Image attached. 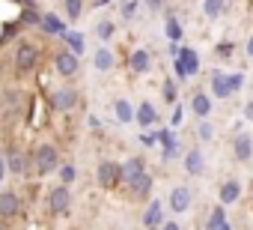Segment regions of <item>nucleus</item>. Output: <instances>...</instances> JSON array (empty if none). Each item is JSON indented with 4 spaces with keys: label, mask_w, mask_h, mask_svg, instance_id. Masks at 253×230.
<instances>
[{
    "label": "nucleus",
    "mask_w": 253,
    "mask_h": 230,
    "mask_svg": "<svg viewBox=\"0 0 253 230\" xmlns=\"http://www.w3.org/2000/svg\"><path fill=\"white\" fill-rule=\"evenodd\" d=\"M60 168V150L54 144H39L33 153V173L36 176H51Z\"/></svg>",
    "instance_id": "nucleus-1"
},
{
    "label": "nucleus",
    "mask_w": 253,
    "mask_h": 230,
    "mask_svg": "<svg viewBox=\"0 0 253 230\" xmlns=\"http://www.w3.org/2000/svg\"><path fill=\"white\" fill-rule=\"evenodd\" d=\"M45 203H48V212H51V215H66L69 206H72V185H63V182H60V185L48 188Z\"/></svg>",
    "instance_id": "nucleus-2"
},
{
    "label": "nucleus",
    "mask_w": 253,
    "mask_h": 230,
    "mask_svg": "<svg viewBox=\"0 0 253 230\" xmlns=\"http://www.w3.org/2000/svg\"><path fill=\"white\" fill-rule=\"evenodd\" d=\"M36 63H39V48L30 45V42H18V48H15V69L21 75H27V72L36 69Z\"/></svg>",
    "instance_id": "nucleus-3"
},
{
    "label": "nucleus",
    "mask_w": 253,
    "mask_h": 230,
    "mask_svg": "<svg viewBox=\"0 0 253 230\" xmlns=\"http://www.w3.org/2000/svg\"><path fill=\"white\" fill-rule=\"evenodd\" d=\"M54 69L63 75V78H75L78 69H81V54H75L72 48H63L54 54Z\"/></svg>",
    "instance_id": "nucleus-4"
},
{
    "label": "nucleus",
    "mask_w": 253,
    "mask_h": 230,
    "mask_svg": "<svg viewBox=\"0 0 253 230\" xmlns=\"http://www.w3.org/2000/svg\"><path fill=\"white\" fill-rule=\"evenodd\" d=\"M33 171V159L24 153V150H9L6 153V173L12 176H27Z\"/></svg>",
    "instance_id": "nucleus-5"
},
{
    "label": "nucleus",
    "mask_w": 253,
    "mask_h": 230,
    "mask_svg": "<svg viewBox=\"0 0 253 230\" xmlns=\"http://www.w3.org/2000/svg\"><path fill=\"white\" fill-rule=\"evenodd\" d=\"M48 102H51V108H54V111L69 114V111L78 105V93H75L72 87H60V90H54V93H51V99H48Z\"/></svg>",
    "instance_id": "nucleus-6"
},
{
    "label": "nucleus",
    "mask_w": 253,
    "mask_h": 230,
    "mask_svg": "<svg viewBox=\"0 0 253 230\" xmlns=\"http://www.w3.org/2000/svg\"><path fill=\"white\" fill-rule=\"evenodd\" d=\"M191 203H194V194H191V188H188V185H176V188L170 191V197H167V206H170L176 215L188 212V209H191Z\"/></svg>",
    "instance_id": "nucleus-7"
},
{
    "label": "nucleus",
    "mask_w": 253,
    "mask_h": 230,
    "mask_svg": "<svg viewBox=\"0 0 253 230\" xmlns=\"http://www.w3.org/2000/svg\"><path fill=\"white\" fill-rule=\"evenodd\" d=\"M95 182H98L101 188H113V185H119V165L110 162V159H104V162L98 165V171H95Z\"/></svg>",
    "instance_id": "nucleus-8"
},
{
    "label": "nucleus",
    "mask_w": 253,
    "mask_h": 230,
    "mask_svg": "<svg viewBox=\"0 0 253 230\" xmlns=\"http://www.w3.org/2000/svg\"><path fill=\"white\" fill-rule=\"evenodd\" d=\"M146 171V162L140 159V156H131V159H125L122 165H119V182H125V185H128L134 176H140Z\"/></svg>",
    "instance_id": "nucleus-9"
},
{
    "label": "nucleus",
    "mask_w": 253,
    "mask_h": 230,
    "mask_svg": "<svg viewBox=\"0 0 253 230\" xmlns=\"http://www.w3.org/2000/svg\"><path fill=\"white\" fill-rule=\"evenodd\" d=\"M176 69H179L182 78L197 75V69H200V57H197V51H194V48H182V51H179V63H176Z\"/></svg>",
    "instance_id": "nucleus-10"
},
{
    "label": "nucleus",
    "mask_w": 253,
    "mask_h": 230,
    "mask_svg": "<svg viewBox=\"0 0 253 230\" xmlns=\"http://www.w3.org/2000/svg\"><path fill=\"white\" fill-rule=\"evenodd\" d=\"M113 66H116V54H113L110 45H101V48L92 51V69L95 72H110Z\"/></svg>",
    "instance_id": "nucleus-11"
},
{
    "label": "nucleus",
    "mask_w": 253,
    "mask_h": 230,
    "mask_svg": "<svg viewBox=\"0 0 253 230\" xmlns=\"http://www.w3.org/2000/svg\"><path fill=\"white\" fill-rule=\"evenodd\" d=\"M21 212V197L15 191H0V218H15Z\"/></svg>",
    "instance_id": "nucleus-12"
},
{
    "label": "nucleus",
    "mask_w": 253,
    "mask_h": 230,
    "mask_svg": "<svg viewBox=\"0 0 253 230\" xmlns=\"http://www.w3.org/2000/svg\"><path fill=\"white\" fill-rule=\"evenodd\" d=\"M128 66H131L134 75H146V72L152 69V54H149L146 48H134V51L128 54Z\"/></svg>",
    "instance_id": "nucleus-13"
},
{
    "label": "nucleus",
    "mask_w": 253,
    "mask_h": 230,
    "mask_svg": "<svg viewBox=\"0 0 253 230\" xmlns=\"http://www.w3.org/2000/svg\"><path fill=\"white\" fill-rule=\"evenodd\" d=\"M232 156H235V162H250V159H253V138H250L247 132L235 135V141H232Z\"/></svg>",
    "instance_id": "nucleus-14"
},
{
    "label": "nucleus",
    "mask_w": 253,
    "mask_h": 230,
    "mask_svg": "<svg viewBox=\"0 0 253 230\" xmlns=\"http://www.w3.org/2000/svg\"><path fill=\"white\" fill-rule=\"evenodd\" d=\"M182 162H185V171H188L191 176H203V173H206V156H203V150H200V147L188 150Z\"/></svg>",
    "instance_id": "nucleus-15"
},
{
    "label": "nucleus",
    "mask_w": 253,
    "mask_h": 230,
    "mask_svg": "<svg viewBox=\"0 0 253 230\" xmlns=\"http://www.w3.org/2000/svg\"><path fill=\"white\" fill-rule=\"evenodd\" d=\"M134 120H137L143 129L155 126V123H158V108H155L152 102H146V99H143V102L137 105V111H134Z\"/></svg>",
    "instance_id": "nucleus-16"
},
{
    "label": "nucleus",
    "mask_w": 253,
    "mask_h": 230,
    "mask_svg": "<svg viewBox=\"0 0 253 230\" xmlns=\"http://www.w3.org/2000/svg\"><path fill=\"white\" fill-rule=\"evenodd\" d=\"M217 197H220V203H223V206L238 203V197H241V182H238V179H223V182H220Z\"/></svg>",
    "instance_id": "nucleus-17"
},
{
    "label": "nucleus",
    "mask_w": 253,
    "mask_h": 230,
    "mask_svg": "<svg viewBox=\"0 0 253 230\" xmlns=\"http://www.w3.org/2000/svg\"><path fill=\"white\" fill-rule=\"evenodd\" d=\"M211 108H214V102H211L206 93H194V96H191V114H197L200 120H209Z\"/></svg>",
    "instance_id": "nucleus-18"
},
{
    "label": "nucleus",
    "mask_w": 253,
    "mask_h": 230,
    "mask_svg": "<svg viewBox=\"0 0 253 230\" xmlns=\"http://www.w3.org/2000/svg\"><path fill=\"white\" fill-rule=\"evenodd\" d=\"M128 188H131L134 197H149V191H152V173L143 171L140 176H134V179L128 182Z\"/></svg>",
    "instance_id": "nucleus-19"
},
{
    "label": "nucleus",
    "mask_w": 253,
    "mask_h": 230,
    "mask_svg": "<svg viewBox=\"0 0 253 230\" xmlns=\"http://www.w3.org/2000/svg\"><path fill=\"white\" fill-rule=\"evenodd\" d=\"M92 33H95V39L98 42H113V36H116V21H110V18H101V21H95V27H92Z\"/></svg>",
    "instance_id": "nucleus-20"
},
{
    "label": "nucleus",
    "mask_w": 253,
    "mask_h": 230,
    "mask_svg": "<svg viewBox=\"0 0 253 230\" xmlns=\"http://www.w3.org/2000/svg\"><path fill=\"white\" fill-rule=\"evenodd\" d=\"M211 93H214L217 99H229V96H232L229 75H223V72H211Z\"/></svg>",
    "instance_id": "nucleus-21"
},
{
    "label": "nucleus",
    "mask_w": 253,
    "mask_h": 230,
    "mask_svg": "<svg viewBox=\"0 0 253 230\" xmlns=\"http://www.w3.org/2000/svg\"><path fill=\"white\" fill-rule=\"evenodd\" d=\"M113 114H116V120H119L122 126L134 123V108H131L128 99H116V102H113Z\"/></svg>",
    "instance_id": "nucleus-22"
},
{
    "label": "nucleus",
    "mask_w": 253,
    "mask_h": 230,
    "mask_svg": "<svg viewBox=\"0 0 253 230\" xmlns=\"http://www.w3.org/2000/svg\"><path fill=\"white\" fill-rule=\"evenodd\" d=\"M119 18L122 21H134L137 15H140V9H143V0H119Z\"/></svg>",
    "instance_id": "nucleus-23"
},
{
    "label": "nucleus",
    "mask_w": 253,
    "mask_h": 230,
    "mask_svg": "<svg viewBox=\"0 0 253 230\" xmlns=\"http://www.w3.org/2000/svg\"><path fill=\"white\" fill-rule=\"evenodd\" d=\"M226 12V0H203V15L209 21H217Z\"/></svg>",
    "instance_id": "nucleus-24"
},
{
    "label": "nucleus",
    "mask_w": 253,
    "mask_h": 230,
    "mask_svg": "<svg viewBox=\"0 0 253 230\" xmlns=\"http://www.w3.org/2000/svg\"><path fill=\"white\" fill-rule=\"evenodd\" d=\"M18 102H21V93H18V90L0 93V111H3V114H15V111H18Z\"/></svg>",
    "instance_id": "nucleus-25"
},
{
    "label": "nucleus",
    "mask_w": 253,
    "mask_h": 230,
    "mask_svg": "<svg viewBox=\"0 0 253 230\" xmlns=\"http://www.w3.org/2000/svg\"><path fill=\"white\" fill-rule=\"evenodd\" d=\"M209 230H229V224H226V212H223V203L211 209V215H209Z\"/></svg>",
    "instance_id": "nucleus-26"
},
{
    "label": "nucleus",
    "mask_w": 253,
    "mask_h": 230,
    "mask_svg": "<svg viewBox=\"0 0 253 230\" xmlns=\"http://www.w3.org/2000/svg\"><path fill=\"white\" fill-rule=\"evenodd\" d=\"M63 15L69 21H78L84 15V0H63Z\"/></svg>",
    "instance_id": "nucleus-27"
},
{
    "label": "nucleus",
    "mask_w": 253,
    "mask_h": 230,
    "mask_svg": "<svg viewBox=\"0 0 253 230\" xmlns=\"http://www.w3.org/2000/svg\"><path fill=\"white\" fill-rule=\"evenodd\" d=\"M161 144H164V150H161V156H164V162H170V159H179V144H176V138L173 135H161Z\"/></svg>",
    "instance_id": "nucleus-28"
},
{
    "label": "nucleus",
    "mask_w": 253,
    "mask_h": 230,
    "mask_svg": "<svg viewBox=\"0 0 253 230\" xmlns=\"http://www.w3.org/2000/svg\"><path fill=\"white\" fill-rule=\"evenodd\" d=\"M57 176H60L63 185H75V182H78V168H75L72 162H66V165L57 168Z\"/></svg>",
    "instance_id": "nucleus-29"
},
{
    "label": "nucleus",
    "mask_w": 253,
    "mask_h": 230,
    "mask_svg": "<svg viewBox=\"0 0 253 230\" xmlns=\"http://www.w3.org/2000/svg\"><path fill=\"white\" fill-rule=\"evenodd\" d=\"M158 221H161V200H152L146 206V212H143V224L146 227H155Z\"/></svg>",
    "instance_id": "nucleus-30"
},
{
    "label": "nucleus",
    "mask_w": 253,
    "mask_h": 230,
    "mask_svg": "<svg viewBox=\"0 0 253 230\" xmlns=\"http://www.w3.org/2000/svg\"><path fill=\"white\" fill-rule=\"evenodd\" d=\"M39 24H42V27H45V33H51V36L63 33V21H60L57 15H45V18H42Z\"/></svg>",
    "instance_id": "nucleus-31"
},
{
    "label": "nucleus",
    "mask_w": 253,
    "mask_h": 230,
    "mask_svg": "<svg viewBox=\"0 0 253 230\" xmlns=\"http://www.w3.org/2000/svg\"><path fill=\"white\" fill-rule=\"evenodd\" d=\"M164 33H167V39L179 42V39H182V24H179V21H176V18L170 15V18L164 21Z\"/></svg>",
    "instance_id": "nucleus-32"
},
{
    "label": "nucleus",
    "mask_w": 253,
    "mask_h": 230,
    "mask_svg": "<svg viewBox=\"0 0 253 230\" xmlns=\"http://www.w3.org/2000/svg\"><path fill=\"white\" fill-rule=\"evenodd\" d=\"M197 138H200L203 144H211V141H214V126H211L209 120H200V126H197Z\"/></svg>",
    "instance_id": "nucleus-33"
},
{
    "label": "nucleus",
    "mask_w": 253,
    "mask_h": 230,
    "mask_svg": "<svg viewBox=\"0 0 253 230\" xmlns=\"http://www.w3.org/2000/svg\"><path fill=\"white\" fill-rule=\"evenodd\" d=\"M161 96H164V102H167V105H176V96H179V90H176V84H173L170 78L161 84Z\"/></svg>",
    "instance_id": "nucleus-34"
},
{
    "label": "nucleus",
    "mask_w": 253,
    "mask_h": 230,
    "mask_svg": "<svg viewBox=\"0 0 253 230\" xmlns=\"http://www.w3.org/2000/svg\"><path fill=\"white\" fill-rule=\"evenodd\" d=\"M229 87H232V93H235V90H241V87H244V75H241V72L229 75Z\"/></svg>",
    "instance_id": "nucleus-35"
},
{
    "label": "nucleus",
    "mask_w": 253,
    "mask_h": 230,
    "mask_svg": "<svg viewBox=\"0 0 253 230\" xmlns=\"http://www.w3.org/2000/svg\"><path fill=\"white\" fill-rule=\"evenodd\" d=\"M143 6H149V9H158V6H161V0H143Z\"/></svg>",
    "instance_id": "nucleus-36"
},
{
    "label": "nucleus",
    "mask_w": 253,
    "mask_h": 230,
    "mask_svg": "<svg viewBox=\"0 0 253 230\" xmlns=\"http://www.w3.org/2000/svg\"><path fill=\"white\" fill-rule=\"evenodd\" d=\"M161 230H179V224H176V221H164V227H161Z\"/></svg>",
    "instance_id": "nucleus-37"
},
{
    "label": "nucleus",
    "mask_w": 253,
    "mask_h": 230,
    "mask_svg": "<svg viewBox=\"0 0 253 230\" xmlns=\"http://www.w3.org/2000/svg\"><path fill=\"white\" fill-rule=\"evenodd\" d=\"M244 114H247V117L253 120V102H247V105H244Z\"/></svg>",
    "instance_id": "nucleus-38"
},
{
    "label": "nucleus",
    "mask_w": 253,
    "mask_h": 230,
    "mask_svg": "<svg viewBox=\"0 0 253 230\" xmlns=\"http://www.w3.org/2000/svg\"><path fill=\"white\" fill-rule=\"evenodd\" d=\"M6 176V159H0V179Z\"/></svg>",
    "instance_id": "nucleus-39"
},
{
    "label": "nucleus",
    "mask_w": 253,
    "mask_h": 230,
    "mask_svg": "<svg viewBox=\"0 0 253 230\" xmlns=\"http://www.w3.org/2000/svg\"><path fill=\"white\" fill-rule=\"evenodd\" d=\"M247 57H253V33H250V39H247Z\"/></svg>",
    "instance_id": "nucleus-40"
},
{
    "label": "nucleus",
    "mask_w": 253,
    "mask_h": 230,
    "mask_svg": "<svg viewBox=\"0 0 253 230\" xmlns=\"http://www.w3.org/2000/svg\"><path fill=\"white\" fill-rule=\"evenodd\" d=\"M0 159H6V156H3V147H0Z\"/></svg>",
    "instance_id": "nucleus-41"
},
{
    "label": "nucleus",
    "mask_w": 253,
    "mask_h": 230,
    "mask_svg": "<svg viewBox=\"0 0 253 230\" xmlns=\"http://www.w3.org/2000/svg\"><path fill=\"white\" fill-rule=\"evenodd\" d=\"M0 230H6V224H3V221H0Z\"/></svg>",
    "instance_id": "nucleus-42"
}]
</instances>
